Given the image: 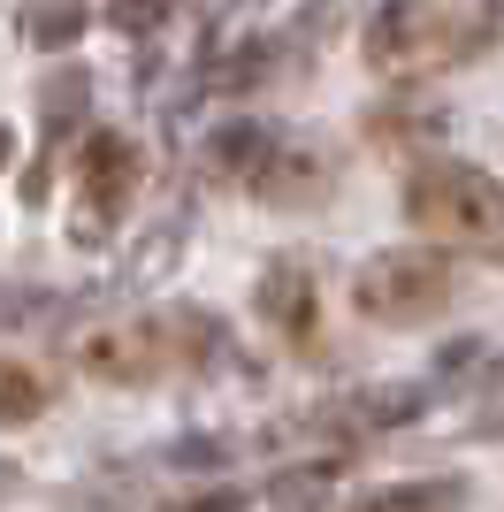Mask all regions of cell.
<instances>
[{"mask_svg":"<svg viewBox=\"0 0 504 512\" xmlns=\"http://www.w3.org/2000/svg\"><path fill=\"white\" fill-rule=\"evenodd\" d=\"M405 222L459 245H497L504 237V184L474 161H420L405 176Z\"/></svg>","mask_w":504,"mask_h":512,"instance_id":"1","label":"cell"},{"mask_svg":"<svg viewBox=\"0 0 504 512\" xmlns=\"http://www.w3.org/2000/svg\"><path fill=\"white\" fill-rule=\"evenodd\" d=\"M214 352V321L207 314H153L130 321V329H107V337L84 344V367L100 383H153V375H176V367H199Z\"/></svg>","mask_w":504,"mask_h":512,"instance_id":"2","label":"cell"},{"mask_svg":"<svg viewBox=\"0 0 504 512\" xmlns=\"http://www.w3.org/2000/svg\"><path fill=\"white\" fill-rule=\"evenodd\" d=\"M497 31V16H443L436 0H390L367 31L375 69H451Z\"/></svg>","mask_w":504,"mask_h":512,"instance_id":"3","label":"cell"},{"mask_svg":"<svg viewBox=\"0 0 504 512\" xmlns=\"http://www.w3.org/2000/svg\"><path fill=\"white\" fill-rule=\"evenodd\" d=\"M451 260L443 253H375L367 260V276H359V314L375 321H428L451 306Z\"/></svg>","mask_w":504,"mask_h":512,"instance_id":"4","label":"cell"},{"mask_svg":"<svg viewBox=\"0 0 504 512\" xmlns=\"http://www.w3.org/2000/svg\"><path fill=\"white\" fill-rule=\"evenodd\" d=\"M77 184H84V237H100L107 214H123L130 192H138V146L115 138V130H92L84 161H77Z\"/></svg>","mask_w":504,"mask_h":512,"instance_id":"5","label":"cell"},{"mask_svg":"<svg viewBox=\"0 0 504 512\" xmlns=\"http://www.w3.org/2000/svg\"><path fill=\"white\" fill-rule=\"evenodd\" d=\"M260 314L283 329V337H314V283L298 276V268H268V283H260Z\"/></svg>","mask_w":504,"mask_h":512,"instance_id":"6","label":"cell"},{"mask_svg":"<svg viewBox=\"0 0 504 512\" xmlns=\"http://www.w3.org/2000/svg\"><path fill=\"white\" fill-rule=\"evenodd\" d=\"M352 512H466V482H398V490H375L359 497Z\"/></svg>","mask_w":504,"mask_h":512,"instance_id":"7","label":"cell"},{"mask_svg":"<svg viewBox=\"0 0 504 512\" xmlns=\"http://www.w3.org/2000/svg\"><path fill=\"white\" fill-rule=\"evenodd\" d=\"M268 153H275V138L260 123H230V130H214V138H207V161L222 176H260V169H268Z\"/></svg>","mask_w":504,"mask_h":512,"instance_id":"8","label":"cell"},{"mask_svg":"<svg viewBox=\"0 0 504 512\" xmlns=\"http://www.w3.org/2000/svg\"><path fill=\"white\" fill-rule=\"evenodd\" d=\"M84 31V0H23V39L31 46H69Z\"/></svg>","mask_w":504,"mask_h":512,"instance_id":"9","label":"cell"},{"mask_svg":"<svg viewBox=\"0 0 504 512\" xmlns=\"http://www.w3.org/2000/svg\"><path fill=\"white\" fill-rule=\"evenodd\" d=\"M329 482H336V467L321 459V467H291V474H275L268 497H275V512H321V505H329Z\"/></svg>","mask_w":504,"mask_h":512,"instance_id":"10","label":"cell"},{"mask_svg":"<svg viewBox=\"0 0 504 512\" xmlns=\"http://www.w3.org/2000/svg\"><path fill=\"white\" fill-rule=\"evenodd\" d=\"M39 413H46V383L31 375V367L0 360V421L23 428V421H39Z\"/></svg>","mask_w":504,"mask_h":512,"instance_id":"11","label":"cell"},{"mask_svg":"<svg viewBox=\"0 0 504 512\" xmlns=\"http://www.w3.org/2000/svg\"><path fill=\"white\" fill-rule=\"evenodd\" d=\"M84 92H92V77H84V69H69V77H54V85L39 92V100H46V153H54V138L84 115Z\"/></svg>","mask_w":504,"mask_h":512,"instance_id":"12","label":"cell"},{"mask_svg":"<svg viewBox=\"0 0 504 512\" xmlns=\"http://www.w3.org/2000/svg\"><path fill=\"white\" fill-rule=\"evenodd\" d=\"M184 0H107V16H115V31H130V39H153L168 16H176Z\"/></svg>","mask_w":504,"mask_h":512,"instance_id":"13","label":"cell"},{"mask_svg":"<svg viewBox=\"0 0 504 512\" xmlns=\"http://www.w3.org/2000/svg\"><path fill=\"white\" fill-rule=\"evenodd\" d=\"M367 413H375V421H413L420 398H413V390H382V398H367Z\"/></svg>","mask_w":504,"mask_h":512,"instance_id":"14","label":"cell"},{"mask_svg":"<svg viewBox=\"0 0 504 512\" xmlns=\"http://www.w3.org/2000/svg\"><path fill=\"white\" fill-rule=\"evenodd\" d=\"M260 69H268V46H245V54H237V62L222 69V85H252Z\"/></svg>","mask_w":504,"mask_h":512,"instance_id":"15","label":"cell"},{"mask_svg":"<svg viewBox=\"0 0 504 512\" xmlns=\"http://www.w3.org/2000/svg\"><path fill=\"white\" fill-rule=\"evenodd\" d=\"M176 512H245V490H207V497H191V505Z\"/></svg>","mask_w":504,"mask_h":512,"instance_id":"16","label":"cell"},{"mask_svg":"<svg viewBox=\"0 0 504 512\" xmlns=\"http://www.w3.org/2000/svg\"><path fill=\"white\" fill-rule=\"evenodd\" d=\"M8 161H16V130L0 123V169H8Z\"/></svg>","mask_w":504,"mask_h":512,"instance_id":"17","label":"cell"}]
</instances>
